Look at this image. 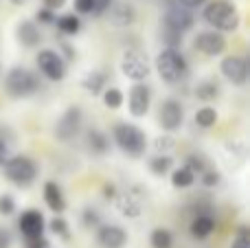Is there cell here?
Returning <instances> with one entry per match:
<instances>
[{"label":"cell","mask_w":250,"mask_h":248,"mask_svg":"<svg viewBox=\"0 0 250 248\" xmlns=\"http://www.w3.org/2000/svg\"><path fill=\"white\" fill-rule=\"evenodd\" d=\"M51 244H48V240L44 235L40 237H31V240H26V248H48Z\"/></svg>","instance_id":"40"},{"label":"cell","mask_w":250,"mask_h":248,"mask_svg":"<svg viewBox=\"0 0 250 248\" xmlns=\"http://www.w3.org/2000/svg\"><path fill=\"white\" fill-rule=\"evenodd\" d=\"M35 64H38L40 73L48 79V82H62L66 77V62L53 48H42L35 57Z\"/></svg>","instance_id":"6"},{"label":"cell","mask_w":250,"mask_h":248,"mask_svg":"<svg viewBox=\"0 0 250 248\" xmlns=\"http://www.w3.org/2000/svg\"><path fill=\"white\" fill-rule=\"evenodd\" d=\"M151 248H173V235L169 228H154L149 235Z\"/></svg>","instance_id":"26"},{"label":"cell","mask_w":250,"mask_h":248,"mask_svg":"<svg viewBox=\"0 0 250 248\" xmlns=\"http://www.w3.org/2000/svg\"><path fill=\"white\" fill-rule=\"evenodd\" d=\"M114 207H117V211L123 215V218H141L143 213V202L138 196H134V193L125 191V193H117V198H114Z\"/></svg>","instance_id":"16"},{"label":"cell","mask_w":250,"mask_h":248,"mask_svg":"<svg viewBox=\"0 0 250 248\" xmlns=\"http://www.w3.org/2000/svg\"><path fill=\"white\" fill-rule=\"evenodd\" d=\"M4 134H9L7 130H0V167L9 161V143L4 139Z\"/></svg>","instance_id":"39"},{"label":"cell","mask_w":250,"mask_h":248,"mask_svg":"<svg viewBox=\"0 0 250 248\" xmlns=\"http://www.w3.org/2000/svg\"><path fill=\"white\" fill-rule=\"evenodd\" d=\"M108 20L112 26H129L134 22V18H136V13H134V7L127 2H121V4H112V7L108 9Z\"/></svg>","instance_id":"18"},{"label":"cell","mask_w":250,"mask_h":248,"mask_svg":"<svg viewBox=\"0 0 250 248\" xmlns=\"http://www.w3.org/2000/svg\"><path fill=\"white\" fill-rule=\"evenodd\" d=\"M4 176L9 183L18 185V187H29L35 178H38V165L33 158L29 156H9V161L4 163Z\"/></svg>","instance_id":"5"},{"label":"cell","mask_w":250,"mask_h":248,"mask_svg":"<svg viewBox=\"0 0 250 248\" xmlns=\"http://www.w3.org/2000/svg\"><path fill=\"white\" fill-rule=\"evenodd\" d=\"M200 176H202L200 180H202L204 187H215V185H220V180H222L220 171H217V169H208V167H207V169H204Z\"/></svg>","instance_id":"35"},{"label":"cell","mask_w":250,"mask_h":248,"mask_svg":"<svg viewBox=\"0 0 250 248\" xmlns=\"http://www.w3.org/2000/svg\"><path fill=\"white\" fill-rule=\"evenodd\" d=\"M220 70L233 86H244L248 82V62L239 55H229L222 60Z\"/></svg>","instance_id":"12"},{"label":"cell","mask_w":250,"mask_h":248,"mask_svg":"<svg viewBox=\"0 0 250 248\" xmlns=\"http://www.w3.org/2000/svg\"><path fill=\"white\" fill-rule=\"evenodd\" d=\"M86 147H88V152H90L92 156H105L108 149H110V141L101 130H88Z\"/></svg>","instance_id":"21"},{"label":"cell","mask_w":250,"mask_h":248,"mask_svg":"<svg viewBox=\"0 0 250 248\" xmlns=\"http://www.w3.org/2000/svg\"><path fill=\"white\" fill-rule=\"evenodd\" d=\"M16 213V200L9 193L0 196V215H13Z\"/></svg>","instance_id":"36"},{"label":"cell","mask_w":250,"mask_h":248,"mask_svg":"<svg viewBox=\"0 0 250 248\" xmlns=\"http://www.w3.org/2000/svg\"><path fill=\"white\" fill-rule=\"evenodd\" d=\"M48 228H51L53 235L62 237V240H68L70 237V231H68V222H66L62 215H55V218L48 222Z\"/></svg>","instance_id":"30"},{"label":"cell","mask_w":250,"mask_h":248,"mask_svg":"<svg viewBox=\"0 0 250 248\" xmlns=\"http://www.w3.org/2000/svg\"><path fill=\"white\" fill-rule=\"evenodd\" d=\"M114 136V143L119 145V149L125 152L127 156L138 158L145 154L147 149V136L141 127L132 125V123H117L112 130Z\"/></svg>","instance_id":"3"},{"label":"cell","mask_w":250,"mask_h":248,"mask_svg":"<svg viewBox=\"0 0 250 248\" xmlns=\"http://www.w3.org/2000/svg\"><path fill=\"white\" fill-rule=\"evenodd\" d=\"M121 73L125 75L127 79H132V82L141 83L145 82L147 77H149V62H147V57L143 55V53L138 51H125L123 57H121Z\"/></svg>","instance_id":"7"},{"label":"cell","mask_w":250,"mask_h":248,"mask_svg":"<svg viewBox=\"0 0 250 248\" xmlns=\"http://www.w3.org/2000/svg\"><path fill=\"white\" fill-rule=\"evenodd\" d=\"M44 202H46V207L51 211H55L57 215L64 213L66 211V200H64V193H62L60 185L53 183V180H48V183H44Z\"/></svg>","instance_id":"17"},{"label":"cell","mask_w":250,"mask_h":248,"mask_svg":"<svg viewBox=\"0 0 250 248\" xmlns=\"http://www.w3.org/2000/svg\"><path fill=\"white\" fill-rule=\"evenodd\" d=\"M213 231H215V220L211 215H195L191 222V235L195 240H207Z\"/></svg>","instance_id":"22"},{"label":"cell","mask_w":250,"mask_h":248,"mask_svg":"<svg viewBox=\"0 0 250 248\" xmlns=\"http://www.w3.org/2000/svg\"><path fill=\"white\" fill-rule=\"evenodd\" d=\"M193 119H195V125L208 130V127H213L217 123V112H215V108H208L207 105V108H200Z\"/></svg>","instance_id":"28"},{"label":"cell","mask_w":250,"mask_h":248,"mask_svg":"<svg viewBox=\"0 0 250 248\" xmlns=\"http://www.w3.org/2000/svg\"><path fill=\"white\" fill-rule=\"evenodd\" d=\"M13 246V237L9 231H4V228H0V248H11Z\"/></svg>","instance_id":"42"},{"label":"cell","mask_w":250,"mask_h":248,"mask_svg":"<svg viewBox=\"0 0 250 248\" xmlns=\"http://www.w3.org/2000/svg\"><path fill=\"white\" fill-rule=\"evenodd\" d=\"M82 222H83V227H86V228H97L101 224L99 211L92 209V207H86V209H83V213H82Z\"/></svg>","instance_id":"32"},{"label":"cell","mask_w":250,"mask_h":248,"mask_svg":"<svg viewBox=\"0 0 250 248\" xmlns=\"http://www.w3.org/2000/svg\"><path fill=\"white\" fill-rule=\"evenodd\" d=\"M207 2V0H176V4H180V7H185V9H198V7H202V4Z\"/></svg>","instance_id":"43"},{"label":"cell","mask_w":250,"mask_h":248,"mask_svg":"<svg viewBox=\"0 0 250 248\" xmlns=\"http://www.w3.org/2000/svg\"><path fill=\"white\" fill-rule=\"evenodd\" d=\"M193 46H195V51L204 53V55L215 57L226 51V40H224V35H220L217 31H202V33L195 35Z\"/></svg>","instance_id":"13"},{"label":"cell","mask_w":250,"mask_h":248,"mask_svg":"<svg viewBox=\"0 0 250 248\" xmlns=\"http://www.w3.org/2000/svg\"><path fill=\"white\" fill-rule=\"evenodd\" d=\"M104 103H105V108H110V110H119L123 105V101H125V97H123V92L119 90V88H105L104 92Z\"/></svg>","instance_id":"29"},{"label":"cell","mask_w":250,"mask_h":248,"mask_svg":"<svg viewBox=\"0 0 250 248\" xmlns=\"http://www.w3.org/2000/svg\"><path fill=\"white\" fill-rule=\"evenodd\" d=\"M0 70H2V66H0Z\"/></svg>","instance_id":"47"},{"label":"cell","mask_w":250,"mask_h":248,"mask_svg":"<svg viewBox=\"0 0 250 248\" xmlns=\"http://www.w3.org/2000/svg\"><path fill=\"white\" fill-rule=\"evenodd\" d=\"M75 9H77V13L88 16V13H92V0H75Z\"/></svg>","instance_id":"41"},{"label":"cell","mask_w":250,"mask_h":248,"mask_svg":"<svg viewBox=\"0 0 250 248\" xmlns=\"http://www.w3.org/2000/svg\"><path fill=\"white\" fill-rule=\"evenodd\" d=\"M105 86H108V75H105L104 70H90V73L83 75V79H82V88L86 92H90L92 97L101 95V92L105 90Z\"/></svg>","instance_id":"20"},{"label":"cell","mask_w":250,"mask_h":248,"mask_svg":"<svg viewBox=\"0 0 250 248\" xmlns=\"http://www.w3.org/2000/svg\"><path fill=\"white\" fill-rule=\"evenodd\" d=\"M82 119H83L82 108H79V105H70V108L60 117L55 130H53L55 139L60 141V143H68L70 139H75L79 127H82Z\"/></svg>","instance_id":"8"},{"label":"cell","mask_w":250,"mask_h":248,"mask_svg":"<svg viewBox=\"0 0 250 248\" xmlns=\"http://www.w3.org/2000/svg\"><path fill=\"white\" fill-rule=\"evenodd\" d=\"M173 169V158L169 154H156L154 158H149V171L154 176H167Z\"/></svg>","instance_id":"25"},{"label":"cell","mask_w":250,"mask_h":248,"mask_svg":"<svg viewBox=\"0 0 250 248\" xmlns=\"http://www.w3.org/2000/svg\"><path fill=\"white\" fill-rule=\"evenodd\" d=\"M97 242L101 248H123L127 244V233L117 224H101L97 231Z\"/></svg>","instance_id":"14"},{"label":"cell","mask_w":250,"mask_h":248,"mask_svg":"<svg viewBox=\"0 0 250 248\" xmlns=\"http://www.w3.org/2000/svg\"><path fill=\"white\" fill-rule=\"evenodd\" d=\"M66 0H44V7L51 9V11H55V9H62L64 7Z\"/></svg>","instance_id":"45"},{"label":"cell","mask_w":250,"mask_h":248,"mask_svg":"<svg viewBox=\"0 0 250 248\" xmlns=\"http://www.w3.org/2000/svg\"><path fill=\"white\" fill-rule=\"evenodd\" d=\"M11 2H13V4H18V7H22V4H29L31 0H11Z\"/></svg>","instance_id":"46"},{"label":"cell","mask_w":250,"mask_h":248,"mask_svg":"<svg viewBox=\"0 0 250 248\" xmlns=\"http://www.w3.org/2000/svg\"><path fill=\"white\" fill-rule=\"evenodd\" d=\"M16 35H18V42H20L22 46H26V48L38 46L40 40H42L38 24H35V22H31V20L20 22V24H18V29H16Z\"/></svg>","instance_id":"19"},{"label":"cell","mask_w":250,"mask_h":248,"mask_svg":"<svg viewBox=\"0 0 250 248\" xmlns=\"http://www.w3.org/2000/svg\"><path fill=\"white\" fill-rule=\"evenodd\" d=\"M202 18L207 24H211L213 29L217 31V33H220V31H224V33L237 31L239 20H242L237 7L226 2V0H213V2H208L207 7H204Z\"/></svg>","instance_id":"1"},{"label":"cell","mask_w":250,"mask_h":248,"mask_svg":"<svg viewBox=\"0 0 250 248\" xmlns=\"http://www.w3.org/2000/svg\"><path fill=\"white\" fill-rule=\"evenodd\" d=\"M55 24H57V31L64 35H77L79 29H82V20L75 13H64V16L55 18Z\"/></svg>","instance_id":"23"},{"label":"cell","mask_w":250,"mask_h":248,"mask_svg":"<svg viewBox=\"0 0 250 248\" xmlns=\"http://www.w3.org/2000/svg\"><path fill=\"white\" fill-rule=\"evenodd\" d=\"M55 11H51V9H38V13H35V20L40 22V24H55Z\"/></svg>","instance_id":"37"},{"label":"cell","mask_w":250,"mask_h":248,"mask_svg":"<svg viewBox=\"0 0 250 248\" xmlns=\"http://www.w3.org/2000/svg\"><path fill=\"white\" fill-rule=\"evenodd\" d=\"M149 103H151V88L147 83H134L132 90L127 97V110L132 117L141 119L149 112Z\"/></svg>","instance_id":"11"},{"label":"cell","mask_w":250,"mask_h":248,"mask_svg":"<svg viewBox=\"0 0 250 248\" xmlns=\"http://www.w3.org/2000/svg\"><path fill=\"white\" fill-rule=\"evenodd\" d=\"M44 218L40 211L35 209H29L24 211V213L20 215V220H18V227H20V233L26 237V240H31V237H40L44 235Z\"/></svg>","instance_id":"15"},{"label":"cell","mask_w":250,"mask_h":248,"mask_svg":"<svg viewBox=\"0 0 250 248\" xmlns=\"http://www.w3.org/2000/svg\"><path fill=\"white\" fill-rule=\"evenodd\" d=\"M195 24V18H193V11L189 9L180 7V4L171 2L167 7V13H165V29H171L176 33H185V31L193 29Z\"/></svg>","instance_id":"10"},{"label":"cell","mask_w":250,"mask_h":248,"mask_svg":"<svg viewBox=\"0 0 250 248\" xmlns=\"http://www.w3.org/2000/svg\"><path fill=\"white\" fill-rule=\"evenodd\" d=\"M173 147H176V141H173V136H158V139L154 141L156 154H169Z\"/></svg>","instance_id":"33"},{"label":"cell","mask_w":250,"mask_h":248,"mask_svg":"<svg viewBox=\"0 0 250 248\" xmlns=\"http://www.w3.org/2000/svg\"><path fill=\"white\" fill-rule=\"evenodd\" d=\"M112 4L114 0H92V16H104Z\"/></svg>","instance_id":"38"},{"label":"cell","mask_w":250,"mask_h":248,"mask_svg":"<svg viewBox=\"0 0 250 248\" xmlns=\"http://www.w3.org/2000/svg\"><path fill=\"white\" fill-rule=\"evenodd\" d=\"M4 90L13 99H24V97H31L40 90V79L24 66H13L4 77Z\"/></svg>","instance_id":"4"},{"label":"cell","mask_w":250,"mask_h":248,"mask_svg":"<svg viewBox=\"0 0 250 248\" xmlns=\"http://www.w3.org/2000/svg\"><path fill=\"white\" fill-rule=\"evenodd\" d=\"M185 169H189L193 176H200L204 169H207V161H204L202 156H195V154H191V156H187Z\"/></svg>","instance_id":"31"},{"label":"cell","mask_w":250,"mask_h":248,"mask_svg":"<svg viewBox=\"0 0 250 248\" xmlns=\"http://www.w3.org/2000/svg\"><path fill=\"white\" fill-rule=\"evenodd\" d=\"M230 248H250V233L248 227H239L235 240L230 242Z\"/></svg>","instance_id":"34"},{"label":"cell","mask_w":250,"mask_h":248,"mask_svg":"<svg viewBox=\"0 0 250 248\" xmlns=\"http://www.w3.org/2000/svg\"><path fill=\"white\" fill-rule=\"evenodd\" d=\"M156 70L165 83H180L189 73V64L178 48H163L156 57Z\"/></svg>","instance_id":"2"},{"label":"cell","mask_w":250,"mask_h":248,"mask_svg":"<svg viewBox=\"0 0 250 248\" xmlns=\"http://www.w3.org/2000/svg\"><path fill=\"white\" fill-rule=\"evenodd\" d=\"M104 198H105V200H114V198H117V187H114L112 183H105L104 185Z\"/></svg>","instance_id":"44"},{"label":"cell","mask_w":250,"mask_h":248,"mask_svg":"<svg viewBox=\"0 0 250 248\" xmlns=\"http://www.w3.org/2000/svg\"><path fill=\"white\" fill-rule=\"evenodd\" d=\"M195 183V176L189 169L180 167V169H171V185L176 189H189Z\"/></svg>","instance_id":"27"},{"label":"cell","mask_w":250,"mask_h":248,"mask_svg":"<svg viewBox=\"0 0 250 248\" xmlns=\"http://www.w3.org/2000/svg\"><path fill=\"white\" fill-rule=\"evenodd\" d=\"M195 97L200 101H213L215 97H220V83L215 79H202L195 86Z\"/></svg>","instance_id":"24"},{"label":"cell","mask_w":250,"mask_h":248,"mask_svg":"<svg viewBox=\"0 0 250 248\" xmlns=\"http://www.w3.org/2000/svg\"><path fill=\"white\" fill-rule=\"evenodd\" d=\"M182 123H185V110H182L180 101L176 99L163 101V105L158 110V125L167 132H176L182 127Z\"/></svg>","instance_id":"9"}]
</instances>
